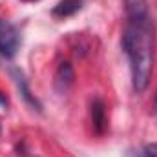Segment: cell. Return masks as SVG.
<instances>
[{
    "instance_id": "7a4b0ae2",
    "label": "cell",
    "mask_w": 157,
    "mask_h": 157,
    "mask_svg": "<svg viewBox=\"0 0 157 157\" xmlns=\"http://www.w3.org/2000/svg\"><path fill=\"white\" fill-rule=\"evenodd\" d=\"M20 48V33L18 29L7 22L0 18V59H13L17 55Z\"/></svg>"
},
{
    "instance_id": "30bf717a",
    "label": "cell",
    "mask_w": 157,
    "mask_h": 157,
    "mask_svg": "<svg viewBox=\"0 0 157 157\" xmlns=\"http://www.w3.org/2000/svg\"><path fill=\"white\" fill-rule=\"evenodd\" d=\"M22 2H35V0H22Z\"/></svg>"
},
{
    "instance_id": "6da1fadb",
    "label": "cell",
    "mask_w": 157,
    "mask_h": 157,
    "mask_svg": "<svg viewBox=\"0 0 157 157\" xmlns=\"http://www.w3.org/2000/svg\"><path fill=\"white\" fill-rule=\"evenodd\" d=\"M126 22L122 29V51L130 62L132 82L137 93L150 84L155 59V31L148 0H124Z\"/></svg>"
},
{
    "instance_id": "3957f363",
    "label": "cell",
    "mask_w": 157,
    "mask_h": 157,
    "mask_svg": "<svg viewBox=\"0 0 157 157\" xmlns=\"http://www.w3.org/2000/svg\"><path fill=\"white\" fill-rule=\"evenodd\" d=\"M11 77H13V80H15V84H17V88H18V91H20L22 99H24V101L33 108V110L40 112V110H42V104L37 101V97L31 93V90H29V86H28V82H26L24 73H22L18 68H11Z\"/></svg>"
},
{
    "instance_id": "5b68a950",
    "label": "cell",
    "mask_w": 157,
    "mask_h": 157,
    "mask_svg": "<svg viewBox=\"0 0 157 157\" xmlns=\"http://www.w3.org/2000/svg\"><path fill=\"white\" fill-rule=\"evenodd\" d=\"M73 78H75V73H73L71 64H70V62H62V64L59 66L57 73H55V80H53L55 90H57L59 93H66V91L70 90V86L73 84Z\"/></svg>"
},
{
    "instance_id": "9c48e42d",
    "label": "cell",
    "mask_w": 157,
    "mask_h": 157,
    "mask_svg": "<svg viewBox=\"0 0 157 157\" xmlns=\"http://www.w3.org/2000/svg\"><path fill=\"white\" fill-rule=\"evenodd\" d=\"M4 106H7V99L4 93H0V108H4Z\"/></svg>"
},
{
    "instance_id": "52a82bcc",
    "label": "cell",
    "mask_w": 157,
    "mask_h": 157,
    "mask_svg": "<svg viewBox=\"0 0 157 157\" xmlns=\"http://www.w3.org/2000/svg\"><path fill=\"white\" fill-rule=\"evenodd\" d=\"M126 157H150L146 154L144 148H139V150H128L126 152Z\"/></svg>"
},
{
    "instance_id": "8fae6325",
    "label": "cell",
    "mask_w": 157,
    "mask_h": 157,
    "mask_svg": "<svg viewBox=\"0 0 157 157\" xmlns=\"http://www.w3.org/2000/svg\"><path fill=\"white\" fill-rule=\"evenodd\" d=\"M155 108H157V95H155Z\"/></svg>"
},
{
    "instance_id": "277c9868",
    "label": "cell",
    "mask_w": 157,
    "mask_h": 157,
    "mask_svg": "<svg viewBox=\"0 0 157 157\" xmlns=\"http://www.w3.org/2000/svg\"><path fill=\"white\" fill-rule=\"evenodd\" d=\"M91 122H93V130L97 135H102L108 128V117H106V104L97 97L91 102Z\"/></svg>"
},
{
    "instance_id": "8992f818",
    "label": "cell",
    "mask_w": 157,
    "mask_h": 157,
    "mask_svg": "<svg viewBox=\"0 0 157 157\" xmlns=\"http://www.w3.org/2000/svg\"><path fill=\"white\" fill-rule=\"evenodd\" d=\"M82 7V0H60L55 7H53V17L57 18H68L71 15H75L78 9Z\"/></svg>"
},
{
    "instance_id": "ba28073f",
    "label": "cell",
    "mask_w": 157,
    "mask_h": 157,
    "mask_svg": "<svg viewBox=\"0 0 157 157\" xmlns=\"http://www.w3.org/2000/svg\"><path fill=\"white\" fill-rule=\"evenodd\" d=\"M144 150H146V154H148L150 157H157V143H154V144H146Z\"/></svg>"
}]
</instances>
